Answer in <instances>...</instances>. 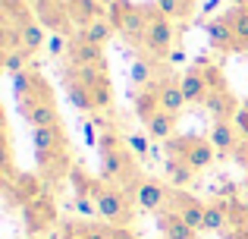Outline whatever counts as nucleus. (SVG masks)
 <instances>
[{
	"label": "nucleus",
	"instance_id": "nucleus-21",
	"mask_svg": "<svg viewBox=\"0 0 248 239\" xmlns=\"http://www.w3.org/2000/svg\"><path fill=\"white\" fill-rule=\"evenodd\" d=\"M207 38H211V48H217L220 54H232L236 48V35H232L226 16H217L214 22H207Z\"/></svg>",
	"mask_w": 248,
	"mask_h": 239
},
{
	"label": "nucleus",
	"instance_id": "nucleus-22",
	"mask_svg": "<svg viewBox=\"0 0 248 239\" xmlns=\"http://www.w3.org/2000/svg\"><path fill=\"white\" fill-rule=\"evenodd\" d=\"M19 38H22V50H25L29 57L38 54L41 48H47V29L38 22V16L29 19L25 25H19Z\"/></svg>",
	"mask_w": 248,
	"mask_h": 239
},
{
	"label": "nucleus",
	"instance_id": "nucleus-31",
	"mask_svg": "<svg viewBox=\"0 0 248 239\" xmlns=\"http://www.w3.org/2000/svg\"><path fill=\"white\" fill-rule=\"evenodd\" d=\"M63 239H113V227H97V223H69L63 230Z\"/></svg>",
	"mask_w": 248,
	"mask_h": 239
},
{
	"label": "nucleus",
	"instance_id": "nucleus-27",
	"mask_svg": "<svg viewBox=\"0 0 248 239\" xmlns=\"http://www.w3.org/2000/svg\"><path fill=\"white\" fill-rule=\"evenodd\" d=\"M66 3H69V16H73V22H76V29H79V32L88 22H94L97 16H104L97 0H66Z\"/></svg>",
	"mask_w": 248,
	"mask_h": 239
},
{
	"label": "nucleus",
	"instance_id": "nucleus-10",
	"mask_svg": "<svg viewBox=\"0 0 248 239\" xmlns=\"http://www.w3.org/2000/svg\"><path fill=\"white\" fill-rule=\"evenodd\" d=\"M35 16L44 29H50L54 35H69L73 38V16H69V3L66 0H35Z\"/></svg>",
	"mask_w": 248,
	"mask_h": 239
},
{
	"label": "nucleus",
	"instance_id": "nucleus-5",
	"mask_svg": "<svg viewBox=\"0 0 248 239\" xmlns=\"http://www.w3.org/2000/svg\"><path fill=\"white\" fill-rule=\"evenodd\" d=\"M145 6H148V32H145V41H141V50L151 60L170 57L173 54V19L164 16L157 10V3H145Z\"/></svg>",
	"mask_w": 248,
	"mask_h": 239
},
{
	"label": "nucleus",
	"instance_id": "nucleus-33",
	"mask_svg": "<svg viewBox=\"0 0 248 239\" xmlns=\"http://www.w3.org/2000/svg\"><path fill=\"white\" fill-rule=\"evenodd\" d=\"M132 82H135L139 88L151 85V57H141V60L132 63Z\"/></svg>",
	"mask_w": 248,
	"mask_h": 239
},
{
	"label": "nucleus",
	"instance_id": "nucleus-16",
	"mask_svg": "<svg viewBox=\"0 0 248 239\" xmlns=\"http://www.w3.org/2000/svg\"><path fill=\"white\" fill-rule=\"evenodd\" d=\"M63 85H66V98H69V104H73L76 111H82V113H91V111H94V101H91L88 82H85V76L76 66H69L66 73H63Z\"/></svg>",
	"mask_w": 248,
	"mask_h": 239
},
{
	"label": "nucleus",
	"instance_id": "nucleus-3",
	"mask_svg": "<svg viewBox=\"0 0 248 239\" xmlns=\"http://www.w3.org/2000/svg\"><path fill=\"white\" fill-rule=\"evenodd\" d=\"M91 202H94L97 217L107 221V227H129L135 214V205H139L129 189L107 183L104 176H94V183H91Z\"/></svg>",
	"mask_w": 248,
	"mask_h": 239
},
{
	"label": "nucleus",
	"instance_id": "nucleus-36",
	"mask_svg": "<svg viewBox=\"0 0 248 239\" xmlns=\"http://www.w3.org/2000/svg\"><path fill=\"white\" fill-rule=\"evenodd\" d=\"M126 142H129V148H132L135 158H148V154H151V148H148V139H145V135H126Z\"/></svg>",
	"mask_w": 248,
	"mask_h": 239
},
{
	"label": "nucleus",
	"instance_id": "nucleus-17",
	"mask_svg": "<svg viewBox=\"0 0 248 239\" xmlns=\"http://www.w3.org/2000/svg\"><path fill=\"white\" fill-rule=\"evenodd\" d=\"M170 208H173L176 214H179L182 221L188 223V227H195V230L204 227V208H207V205H201V198L188 195V192H182V189H173Z\"/></svg>",
	"mask_w": 248,
	"mask_h": 239
},
{
	"label": "nucleus",
	"instance_id": "nucleus-13",
	"mask_svg": "<svg viewBox=\"0 0 248 239\" xmlns=\"http://www.w3.org/2000/svg\"><path fill=\"white\" fill-rule=\"evenodd\" d=\"M3 189H6V198H10V205H29L31 198H38L44 192V179L38 176V173H16V176L10 179V183H3Z\"/></svg>",
	"mask_w": 248,
	"mask_h": 239
},
{
	"label": "nucleus",
	"instance_id": "nucleus-14",
	"mask_svg": "<svg viewBox=\"0 0 248 239\" xmlns=\"http://www.w3.org/2000/svg\"><path fill=\"white\" fill-rule=\"evenodd\" d=\"M66 60H69V66H76V69H85V66H107V60H104V48L91 44L88 38L79 35V32L69 38Z\"/></svg>",
	"mask_w": 248,
	"mask_h": 239
},
{
	"label": "nucleus",
	"instance_id": "nucleus-44",
	"mask_svg": "<svg viewBox=\"0 0 248 239\" xmlns=\"http://www.w3.org/2000/svg\"><path fill=\"white\" fill-rule=\"evenodd\" d=\"M245 211H248V202H245Z\"/></svg>",
	"mask_w": 248,
	"mask_h": 239
},
{
	"label": "nucleus",
	"instance_id": "nucleus-1",
	"mask_svg": "<svg viewBox=\"0 0 248 239\" xmlns=\"http://www.w3.org/2000/svg\"><path fill=\"white\" fill-rule=\"evenodd\" d=\"M31 148H35L38 173L50 183H60L63 176L73 173V158H69V139L63 126H44L31 129Z\"/></svg>",
	"mask_w": 248,
	"mask_h": 239
},
{
	"label": "nucleus",
	"instance_id": "nucleus-6",
	"mask_svg": "<svg viewBox=\"0 0 248 239\" xmlns=\"http://www.w3.org/2000/svg\"><path fill=\"white\" fill-rule=\"evenodd\" d=\"M179 82H182V92H186L188 104H204L207 95L223 82V76H220V66H214V63H207V60H198L182 73Z\"/></svg>",
	"mask_w": 248,
	"mask_h": 239
},
{
	"label": "nucleus",
	"instance_id": "nucleus-43",
	"mask_svg": "<svg viewBox=\"0 0 248 239\" xmlns=\"http://www.w3.org/2000/svg\"><path fill=\"white\" fill-rule=\"evenodd\" d=\"M245 186H248V167H245Z\"/></svg>",
	"mask_w": 248,
	"mask_h": 239
},
{
	"label": "nucleus",
	"instance_id": "nucleus-12",
	"mask_svg": "<svg viewBox=\"0 0 248 239\" xmlns=\"http://www.w3.org/2000/svg\"><path fill=\"white\" fill-rule=\"evenodd\" d=\"M79 73L85 76V82H88L94 111H110V107H113V85H110L107 66H85V69H79Z\"/></svg>",
	"mask_w": 248,
	"mask_h": 239
},
{
	"label": "nucleus",
	"instance_id": "nucleus-9",
	"mask_svg": "<svg viewBox=\"0 0 248 239\" xmlns=\"http://www.w3.org/2000/svg\"><path fill=\"white\" fill-rule=\"evenodd\" d=\"M13 88H16L19 113L31 111L38 101H50V98H54V92H50L47 79H44L41 73H35V69H25V73H19V76H16V82H13Z\"/></svg>",
	"mask_w": 248,
	"mask_h": 239
},
{
	"label": "nucleus",
	"instance_id": "nucleus-34",
	"mask_svg": "<svg viewBox=\"0 0 248 239\" xmlns=\"http://www.w3.org/2000/svg\"><path fill=\"white\" fill-rule=\"evenodd\" d=\"M154 3H157V10L164 13V16H170V19H188L192 16L182 0H154Z\"/></svg>",
	"mask_w": 248,
	"mask_h": 239
},
{
	"label": "nucleus",
	"instance_id": "nucleus-38",
	"mask_svg": "<svg viewBox=\"0 0 248 239\" xmlns=\"http://www.w3.org/2000/svg\"><path fill=\"white\" fill-rule=\"evenodd\" d=\"M232 158H236V164L248 167V139H242V142H239V148L232 151Z\"/></svg>",
	"mask_w": 248,
	"mask_h": 239
},
{
	"label": "nucleus",
	"instance_id": "nucleus-20",
	"mask_svg": "<svg viewBox=\"0 0 248 239\" xmlns=\"http://www.w3.org/2000/svg\"><path fill=\"white\" fill-rule=\"evenodd\" d=\"M160 111H164L160 107V82H151V85L139 88V95H135V113H139V120L148 123Z\"/></svg>",
	"mask_w": 248,
	"mask_h": 239
},
{
	"label": "nucleus",
	"instance_id": "nucleus-41",
	"mask_svg": "<svg viewBox=\"0 0 248 239\" xmlns=\"http://www.w3.org/2000/svg\"><path fill=\"white\" fill-rule=\"evenodd\" d=\"M97 3H101V6H107V10H110V6H113L116 0H97Z\"/></svg>",
	"mask_w": 248,
	"mask_h": 239
},
{
	"label": "nucleus",
	"instance_id": "nucleus-29",
	"mask_svg": "<svg viewBox=\"0 0 248 239\" xmlns=\"http://www.w3.org/2000/svg\"><path fill=\"white\" fill-rule=\"evenodd\" d=\"M223 16H226V22H230L232 35H236V48L248 50V6H232Z\"/></svg>",
	"mask_w": 248,
	"mask_h": 239
},
{
	"label": "nucleus",
	"instance_id": "nucleus-7",
	"mask_svg": "<svg viewBox=\"0 0 248 239\" xmlns=\"http://www.w3.org/2000/svg\"><path fill=\"white\" fill-rule=\"evenodd\" d=\"M167 158H182L195 167V170H207L217 158V148L204 135H173L167 142Z\"/></svg>",
	"mask_w": 248,
	"mask_h": 239
},
{
	"label": "nucleus",
	"instance_id": "nucleus-40",
	"mask_svg": "<svg viewBox=\"0 0 248 239\" xmlns=\"http://www.w3.org/2000/svg\"><path fill=\"white\" fill-rule=\"evenodd\" d=\"M182 3H186V10L192 13V10H195V3H198V0H182Z\"/></svg>",
	"mask_w": 248,
	"mask_h": 239
},
{
	"label": "nucleus",
	"instance_id": "nucleus-32",
	"mask_svg": "<svg viewBox=\"0 0 248 239\" xmlns=\"http://www.w3.org/2000/svg\"><path fill=\"white\" fill-rule=\"evenodd\" d=\"M3 69L10 76L25 73V69H29V54H25V50H6L3 54Z\"/></svg>",
	"mask_w": 248,
	"mask_h": 239
},
{
	"label": "nucleus",
	"instance_id": "nucleus-24",
	"mask_svg": "<svg viewBox=\"0 0 248 239\" xmlns=\"http://www.w3.org/2000/svg\"><path fill=\"white\" fill-rule=\"evenodd\" d=\"M25 123H31V129H44V126H60V113H57V101H38L31 111L22 113Z\"/></svg>",
	"mask_w": 248,
	"mask_h": 239
},
{
	"label": "nucleus",
	"instance_id": "nucleus-37",
	"mask_svg": "<svg viewBox=\"0 0 248 239\" xmlns=\"http://www.w3.org/2000/svg\"><path fill=\"white\" fill-rule=\"evenodd\" d=\"M236 126H239V132H242V139H248V104L239 107V113H236Z\"/></svg>",
	"mask_w": 248,
	"mask_h": 239
},
{
	"label": "nucleus",
	"instance_id": "nucleus-4",
	"mask_svg": "<svg viewBox=\"0 0 248 239\" xmlns=\"http://www.w3.org/2000/svg\"><path fill=\"white\" fill-rule=\"evenodd\" d=\"M110 22H113L116 35H123L126 41L139 44L145 41V32H148V6L145 3H132V0H116L113 6L107 10Z\"/></svg>",
	"mask_w": 248,
	"mask_h": 239
},
{
	"label": "nucleus",
	"instance_id": "nucleus-35",
	"mask_svg": "<svg viewBox=\"0 0 248 239\" xmlns=\"http://www.w3.org/2000/svg\"><path fill=\"white\" fill-rule=\"evenodd\" d=\"M47 50H50L54 57H66V50H69V35H54V32H50Z\"/></svg>",
	"mask_w": 248,
	"mask_h": 239
},
{
	"label": "nucleus",
	"instance_id": "nucleus-23",
	"mask_svg": "<svg viewBox=\"0 0 248 239\" xmlns=\"http://www.w3.org/2000/svg\"><path fill=\"white\" fill-rule=\"evenodd\" d=\"M232 217H236V211L230 208V205H223V202H214V205H207L204 208V233H223L226 227L232 223Z\"/></svg>",
	"mask_w": 248,
	"mask_h": 239
},
{
	"label": "nucleus",
	"instance_id": "nucleus-2",
	"mask_svg": "<svg viewBox=\"0 0 248 239\" xmlns=\"http://www.w3.org/2000/svg\"><path fill=\"white\" fill-rule=\"evenodd\" d=\"M129 142L123 139L113 129H101V139H97V154H101V176L107 183H116L123 189L135 192V186L141 183L139 167H135V158L129 151Z\"/></svg>",
	"mask_w": 248,
	"mask_h": 239
},
{
	"label": "nucleus",
	"instance_id": "nucleus-18",
	"mask_svg": "<svg viewBox=\"0 0 248 239\" xmlns=\"http://www.w3.org/2000/svg\"><path fill=\"white\" fill-rule=\"evenodd\" d=\"M239 126H236V120H214V126H211V145L217 148V154H232L239 148Z\"/></svg>",
	"mask_w": 248,
	"mask_h": 239
},
{
	"label": "nucleus",
	"instance_id": "nucleus-39",
	"mask_svg": "<svg viewBox=\"0 0 248 239\" xmlns=\"http://www.w3.org/2000/svg\"><path fill=\"white\" fill-rule=\"evenodd\" d=\"M113 239H139L132 227H113Z\"/></svg>",
	"mask_w": 248,
	"mask_h": 239
},
{
	"label": "nucleus",
	"instance_id": "nucleus-26",
	"mask_svg": "<svg viewBox=\"0 0 248 239\" xmlns=\"http://www.w3.org/2000/svg\"><path fill=\"white\" fill-rule=\"evenodd\" d=\"M195 173H198V170H195L188 160L167 158V179H170V186H173V189H186V186H192Z\"/></svg>",
	"mask_w": 248,
	"mask_h": 239
},
{
	"label": "nucleus",
	"instance_id": "nucleus-19",
	"mask_svg": "<svg viewBox=\"0 0 248 239\" xmlns=\"http://www.w3.org/2000/svg\"><path fill=\"white\" fill-rule=\"evenodd\" d=\"M157 227H160V236L164 239H198V230L188 227L173 208H167V211L157 214Z\"/></svg>",
	"mask_w": 248,
	"mask_h": 239
},
{
	"label": "nucleus",
	"instance_id": "nucleus-42",
	"mask_svg": "<svg viewBox=\"0 0 248 239\" xmlns=\"http://www.w3.org/2000/svg\"><path fill=\"white\" fill-rule=\"evenodd\" d=\"M232 3H236V6H248V0H232Z\"/></svg>",
	"mask_w": 248,
	"mask_h": 239
},
{
	"label": "nucleus",
	"instance_id": "nucleus-28",
	"mask_svg": "<svg viewBox=\"0 0 248 239\" xmlns=\"http://www.w3.org/2000/svg\"><path fill=\"white\" fill-rule=\"evenodd\" d=\"M173 129H176V113H167V111L154 113V117L145 123L148 139H157V142H170L173 139Z\"/></svg>",
	"mask_w": 248,
	"mask_h": 239
},
{
	"label": "nucleus",
	"instance_id": "nucleus-15",
	"mask_svg": "<svg viewBox=\"0 0 248 239\" xmlns=\"http://www.w3.org/2000/svg\"><path fill=\"white\" fill-rule=\"evenodd\" d=\"M204 107H207V113H211L214 120H236V113H239L242 104H239V98L232 95V88L226 85V82H220V85L207 95Z\"/></svg>",
	"mask_w": 248,
	"mask_h": 239
},
{
	"label": "nucleus",
	"instance_id": "nucleus-30",
	"mask_svg": "<svg viewBox=\"0 0 248 239\" xmlns=\"http://www.w3.org/2000/svg\"><path fill=\"white\" fill-rule=\"evenodd\" d=\"M79 35H82V38H88V41H91V44H97V48H104V44H107L110 38L116 35V29H113V22H110V16H97L94 22L85 25Z\"/></svg>",
	"mask_w": 248,
	"mask_h": 239
},
{
	"label": "nucleus",
	"instance_id": "nucleus-8",
	"mask_svg": "<svg viewBox=\"0 0 248 239\" xmlns=\"http://www.w3.org/2000/svg\"><path fill=\"white\" fill-rule=\"evenodd\" d=\"M22 221H25V233L29 236H41L57 223V202L54 195L41 192L38 198H31L29 205H22Z\"/></svg>",
	"mask_w": 248,
	"mask_h": 239
},
{
	"label": "nucleus",
	"instance_id": "nucleus-25",
	"mask_svg": "<svg viewBox=\"0 0 248 239\" xmlns=\"http://www.w3.org/2000/svg\"><path fill=\"white\" fill-rule=\"evenodd\" d=\"M186 104L188 101H186V92H182L179 79H164L160 82V107H164L167 113H176V117H179Z\"/></svg>",
	"mask_w": 248,
	"mask_h": 239
},
{
	"label": "nucleus",
	"instance_id": "nucleus-11",
	"mask_svg": "<svg viewBox=\"0 0 248 239\" xmlns=\"http://www.w3.org/2000/svg\"><path fill=\"white\" fill-rule=\"evenodd\" d=\"M135 202H139V208H145V211H154V214H160V211H167L170 208V198H173V192L167 189L160 179H148V176H141V183L135 186Z\"/></svg>",
	"mask_w": 248,
	"mask_h": 239
}]
</instances>
